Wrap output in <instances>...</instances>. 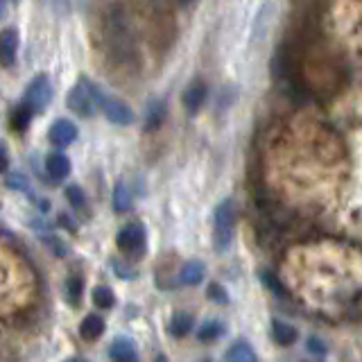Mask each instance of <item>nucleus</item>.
<instances>
[{"label": "nucleus", "mask_w": 362, "mask_h": 362, "mask_svg": "<svg viewBox=\"0 0 362 362\" xmlns=\"http://www.w3.org/2000/svg\"><path fill=\"white\" fill-rule=\"evenodd\" d=\"M45 173H48L50 181H54V184L68 179V175H71V161H68V156L62 152H52L45 158Z\"/></svg>", "instance_id": "10"}, {"label": "nucleus", "mask_w": 362, "mask_h": 362, "mask_svg": "<svg viewBox=\"0 0 362 362\" xmlns=\"http://www.w3.org/2000/svg\"><path fill=\"white\" fill-rule=\"evenodd\" d=\"M206 86H204V82H192L186 93H184V107L186 111L190 113V116H195V113L204 107V102H206Z\"/></svg>", "instance_id": "12"}, {"label": "nucleus", "mask_w": 362, "mask_h": 362, "mask_svg": "<svg viewBox=\"0 0 362 362\" xmlns=\"http://www.w3.org/2000/svg\"><path fill=\"white\" fill-rule=\"evenodd\" d=\"M66 197H68V202H71V206L75 211H84L86 209V195H84V190L79 186H68L66 188Z\"/></svg>", "instance_id": "25"}, {"label": "nucleus", "mask_w": 362, "mask_h": 362, "mask_svg": "<svg viewBox=\"0 0 362 362\" xmlns=\"http://www.w3.org/2000/svg\"><path fill=\"white\" fill-rule=\"evenodd\" d=\"M107 45L109 52L113 54V59L127 62L134 57V37L129 30V23L124 11L113 9L107 21Z\"/></svg>", "instance_id": "1"}, {"label": "nucleus", "mask_w": 362, "mask_h": 362, "mask_svg": "<svg viewBox=\"0 0 362 362\" xmlns=\"http://www.w3.org/2000/svg\"><path fill=\"white\" fill-rule=\"evenodd\" d=\"M222 335H224V324L215 322V320L204 322L197 328V339H199V342H215V339H220Z\"/></svg>", "instance_id": "20"}, {"label": "nucleus", "mask_w": 362, "mask_h": 362, "mask_svg": "<svg viewBox=\"0 0 362 362\" xmlns=\"http://www.w3.org/2000/svg\"><path fill=\"white\" fill-rule=\"evenodd\" d=\"M102 333H105V320L95 313L86 315L82 324H79V335H82V339H86V342H93Z\"/></svg>", "instance_id": "15"}, {"label": "nucleus", "mask_w": 362, "mask_h": 362, "mask_svg": "<svg viewBox=\"0 0 362 362\" xmlns=\"http://www.w3.org/2000/svg\"><path fill=\"white\" fill-rule=\"evenodd\" d=\"M68 220H71V218H68V215H66V213H62V215H59V224H62V226H66V229H68V231H75V229H77V226H75L73 222H68Z\"/></svg>", "instance_id": "32"}, {"label": "nucleus", "mask_w": 362, "mask_h": 362, "mask_svg": "<svg viewBox=\"0 0 362 362\" xmlns=\"http://www.w3.org/2000/svg\"><path fill=\"white\" fill-rule=\"evenodd\" d=\"M165 113H168V105L165 100L154 98L147 102L145 113H143V129L145 132H156L161 129V124L165 122Z\"/></svg>", "instance_id": "8"}, {"label": "nucleus", "mask_w": 362, "mask_h": 362, "mask_svg": "<svg viewBox=\"0 0 362 362\" xmlns=\"http://www.w3.org/2000/svg\"><path fill=\"white\" fill-rule=\"evenodd\" d=\"M260 281H263V286L269 290V292H274L276 297H286V288H283V283L276 279V274H272V272H260Z\"/></svg>", "instance_id": "24"}, {"label": "nucleus", "mask_w": 362, "mask_h": 362, "mask_svg": "<svg viewBox=\"0 0 362 362\" xmlns=\"http://www.w3.org/2000/svg\"><path fill=\"white\" fill-rule=\"evenodd\" d=\"M233 199H222L213 213V247L215 252H226L233 243Z\"/></svg>", "instance_id": "3"}, {"label": "nucleus", "mask_w": 362, "mask_h": 362, "mask_svg": "<svg viewBox=\"0 0 362 362\" xmlns=\"http://www.w3.org/2000/svg\"><path fill=\"white\" fill-rule=\"evenodd\" d=\"M5 184L9 190H21V192L30 190V179L23 173H5Z\"/></svg>", "instance_id": "23"}, {"label": "nucleus", "mask_w": 362, "mask_h": 362, "mask_svg": "<svg viewBox=\"0 0 362 362\" xmlns=\"http://www.w3.org/2000/svg\"><path fill=\"white\" fill-rule=\"evenodd\" d=\"M113 211L116 213H127L132 209V190L124 181H118L116 188H113Z\"/></svg>", "instance_id": "18"}, {"label": "nucleus", "mask_w": 362, "mask_h": 362, "mask_svg": "<svg viewBox=\"0 0 362 362\" xmlns=\"http://www.w3.org/2000/svg\"><path fill=\"white\" fill-rule=\"evenodd\" d=\"M109 358L116 360V362H136L139 360V351H136L134 339L124 337V335L116 337L109 344Z\"/></svg>", "instance_id": "9"}, {"label": "nucleus", "mask_w": 362, "mask_h": 362, "mask_svg": "<svg viewBox=\"0 0 362 362\" xmlns=\"http://www.w3.org/2000/svg\"><path fill=\"white\" fill-rule=\"evenodd\" d=\"M272 337H274V342L281 344V346H290L297 342V328H294L292 324L288 322H281V320H274L272 322Z\"/></svg>", "instance_id": "16"}, {"label": "nucleus", "mask_w": 362, "mask_h": 362, "mask_svg": "<svg viewBox=\"0 0 362 362\" xmlns=\"http://www.w3.org/2000/svg\"><path fill=\"white\" fill-rule=\"evenodd\" d=\"M90 299H93V305L100 310H109L116 305V294H113V290L107 286H98L93 292H90Z\"/></svg>", "instance_id": "21"}, {"label": "nucleus", "mask_w": 362, "mask_h": 362, "mask_svg": "<svg viewBox=\"0 0 362 362\" xmlns=\"http://www.w3.org/2000/svg\"><path fill=\"white\" fill-rule=\"evenodd\" d=\"M256 351L254 346L247 342V339H233V344L226 349V354H224V360H229V362H252L256 360Z\"/></svg>", "instance_id": "13"}, {"label": "nucleus", "mask_w": 362, "mask_h": 362, "mask_svg": "<svg viewBox=\"0 0 362 362\" xmlns=\"http://www.w3.org/2000/svg\"><path fill=\"white\" fill-rule=\"evenodd\" d=\"M100 93H102V88L98 84H93L86 77H79L77 84L68 90L66 105L71 111H75L77 116L88 118L100 109Z\"/></svg>", "instance_id": "2"}, {"label": "nucleus", "mask_w": 362, "mask_h": 362, "mask_svg": "<svg viewBox=\"0 0 362 362\" xmlns=\"http://www.w3.org/2000/svg\"><path fill=\"white\" fill-rule=\"evenodd\" d=\"M7 3H18V0H3V11H5V7H7Z\"/></svg>", "instance_id": "33"}, {"label": "nucleus", "mask_w": 362, "mask_h": 362, "mask_svg": "<svg viewBox=\"0 0 362 362\" xmlns=\"http://www.w3.org/2000/svg\"><path fill=\"white\" fill-rule=\"evenodd\" d=\"M52 95H54V90H52L50 77L45 75V73H41V75H37L28 84L25 93H23V102H25V105H30L37 113H41L52 102Z\"/></svg>", "instance_id": "5"}, {"label": "nucleus", "mask_w": 362, "mask_h": 362, "mask_svg": "<svg viewBox=\"0 0 362 362\" xmlns=\"http://www.w3.org/2000/svg\"><path fill=\"white\" fill-rule=\"evenodd\" d=\"M34 113H37V111H34L30 105H25V102L21 100V105L14 107V111H11V118H9L11 129H14V132H25L30 127Z\"/></svg>", "instance_id": "17"}, {"label": "nucleus", "mask_w": 362, "mask_h": 362, "mask_svg": "<svg viewBox=\"0 0 362 362\" xmlns=\"http://www.w3.org/2000/svg\"><path fill=\"white\" fill-rule=\"evenodd\" d=\"M206 297L215 303H220V305H226L229 303V294H226L224 286H220V283H211L209 290H206Z\"/></svg>", "instance_id": "26"}, {"label": "nucleus", "mask_w": 362, "mask_h": 362, "mask_svg": "<svg viewBox=\"0 0 362 362\" xmlns=\"http://www.w3.org/2000/svg\"><path fill=\"white\" fill-rule=\"evenodd\" d=\"M177 3H179V5H190L192 0H177Z\"/></svg>", "instance_id": "34"}, {"label": "nucleus", "mask_w": 362, "mask_h": 362, "mask_svg": "<svg viewBox=\"0 0 362 362\" xmlns=\"http://www.w3.org/2000/svg\"><path fill=\"white\" fill-rule=\"evenodd\" d=\"M116 245L124 256H132V258H139L145 254V247H147V231L141 222H129L124 224L122 229L118 231L116 238Z\"/></svg>", "instance_id": "4"}, {"label": "nucleus", "mask_w": 362, "mask_h": 362, "mask_svg": "<svg viewBox=\"0 0 362 362\" xmlns=\"http://www.w3.org/2000/svg\"><path fill=\"white\" fill-rule=\"evenodd\" d=\"M113 269L118 272V276H120V279H134V276H136V272H134L132 267H127V265L122 267V265L118 263V260H113Z\"/></svg>", "instance_id": "29"}, {"label": "nucleus", "mask_w": 362, "mask_h": 362, "mask_svg": "<svg viewBox=\"0 0 362 362\" xmlns=\"http://www.w3.org/2000/svg\"><path fill=\"white\" fill-rule=\"evenodd\" d=\"M18 52V32L14 28H5L0 34V57H3V66L9 68L16 62Z\"/></svg>", "instance_id": "11"}, {"label": "nucleus", "mask_w": 362, "mask_h": 362, "mask_svg": "<svg viewBox=\"0 0 362 362\" xmlns=\"http://www.w3.org/2000/svg\"><path fill=\"white\" fill-rule=\"evenodd\" d=\"M82 292H84V281L82 276H68L66 281V297L73 305H77L82 301Z\"/></svg>", "instance_id": "22"}, {"label": "nucleus", "mask_w": 362, "mask_h": 362, "mask_svg": "<svg viewBox=\"0 0 362 362\" xmlns=\"http://www.w3.org/2000/svg\"><path fill=\"white\" fill-rule=\"evenodd\" d=\"M192 328H195V320H192V315H188V313H177V315H173V320H170V333L175 337L188 335Z\"/></svg>", "instance_id": "19"}, {"label": "nucleus", "mask_w": 362, "mask_h": 362, "mask_svg": "<svg viewBox=\"0 0 362 362\" xmlns=\"http://www.w3.org/2000/svg\"><path fill=\"white\" fill-rule=\"evenodd\" d=\"M204 274H206V265H204L202 260H188L179 272V281L184 283V286H199L204 281Z\"/></svg>", "instance_id": "14"}, {"label": "nucleus", "mask_w": 362, "mask_h": 362, "mask_svg": "<svg viewBox=\"0 0 362 362\" xmlns=\"http://www.w3.org/2000/svg\"><path fill=\"white\" fill-rule=\"evenodd\" d=\"M305 346H308V351L313 356H326V344H324V339H320V337L310 335L308 339H305Z\"/></svg>", "instance_id": "27"}, {"label": "nucleus", "mask_w": 362, "mask_h": 362, "mask_svg": "<svg viewBox=\"0 0 362 362\" xmlns=\"http://www.w3.org/2000/svg\"><path fill=\"white\" fill-rule=\"evenodd\" d=\"M43 243L48 245V249L54 254V256H64L66 254V247L59 243V238H54V235H43Z\"/></svg>", "instance_id": "28"}, {"label": "nucleus", "mask_w": 362, "mask_h": 362, "mask_svg": "<svg viewBox=\"0 0 362 362\" xmlns=\"http://www.w3.org/2000/svg\"><path fill=\"white\" fill-rule=\"evenodd\" d=\"M100 111L105 113V118L113 124H132L134 122V111L129 105H124L122 100L111 98L107 93H100Z\"/></svg>", "instance_id": "6"}, {"label": "nucleus", "mask_w": 362, "mask_h": 362, "mask_svg": "<svg viewBox=\"0 0 362 362\" xmlns=\"http://www.w3.org/2000/svg\"><path fill=\"white\" fill-rule=\"evenodd\" d=\"M0 170H3V173H7V170H9V150H7L5 143L0 145Z\"/></svg>", "instance_id": "30"}, {"label": "nucleus", "mask_w": 362, "mask_h": 362, "mask_svg": "<svg viewBox=\"0 0 362 362\" xmlns=\"http://www.w3.org/2000/svg\"><path fill=\"white\" fill-rule=\"evenodd\" d=\"M48 141L54 147H68L71 143L77 141V124L71 122V120H66V118L54 120L50 132H48Z\"/></svg>", "instance_id": "7"}, {"label": "nucleus", "mask_w": 362, "mask_h": 362, "mask_svg": "<svg viewBox=\"0 0 362 362\" xmlns=\"http://www.w3.org/2000/svg\"><path fill=\"white\" fill-rule=\"evenodd\" d=\"M52 7L57 9V14H68L71 11V0H52Z\"/></svg>", "instance_id": "31"}]
</instances>
